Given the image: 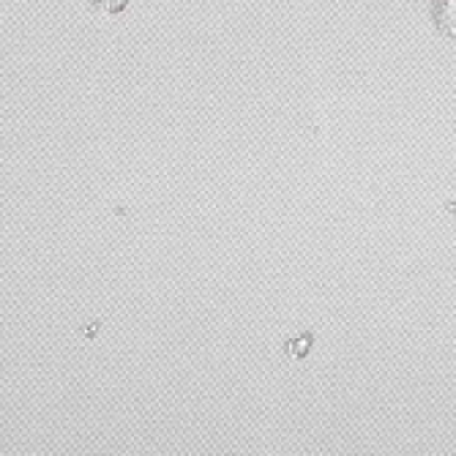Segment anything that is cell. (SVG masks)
<instances>
[{
    "label": "cell",
    "instance_id": "cell-1",
    "mask_svg": "<svg viewBox=\"0 0 456 456\" xmlns=\"http://www.w3.org/2000/svg\"><path fill=\"white\" fill-rule=\"evenodd\" d=\"M432 22L443 38L456 41V0H435L432 4Z\"/></svg>",
    "mask_w": 456,
    "mask_h": 456
},
{
    "label": "cell",
    "instance_id": "cell-2",
    "mask_svg": "<svg viewBox=\"0 0 456 456\" xmlns=\"http://www.w3.org/2000/svg\"><path fill=\"white\" fill-rule=\"evenodd\" d=\"M132 0H88V6L99 14H107V17H115V14H123L129 9Z\"/></svg>",
    "mask_w": 456,
    "mask_h": 456
},
{
    "label": "cell",
    "instance_id": "cell-3",
    "mask_svg": "<svg viewBox=\"0 0 456 456\" xmlns=\"http://www.w3.org/2000/svg\"><path fill=\"white\" fill-rule=\"evenodd\" d=\"M312 342H314V337L312 334H304L301 339H293L289 345H284V355L287 358H304L306 350L312 347Z\"/></svg>",
    "mask_w": 456,
    "mask_h": 456
}]
</instances>
